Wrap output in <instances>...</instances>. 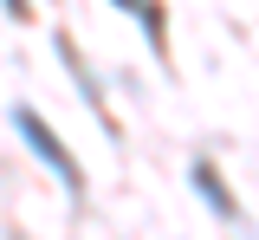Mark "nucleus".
<instances>
[{
  "instance_id": "f257e3e1",
  "label": "nucleus",
  "mask_w": 259,
  "mask_h": 240,
  "mask_svg": "<svg viewBox=\"0 0 259 240\" xmlns=\"http://www.w3.org/2000/svg\"><path fill=\"white\" fill-rule=\"evenodd\" d=\"M13 124H20V137H26L32 149H39V163H46V169L59 175L65 188H78V163H71V156H65V143L52 137V130H46V117H39V110H26V104H20V110H13Z\"/></svg>"
},
{
  "instance_id": "f03ea898",
  "label": "nucleus",
  "mask_w": 259,
  "mask_h": 240,
  "mask_svg": "<svg viewBox=\"0 0 259 240\" xmlns=\"http://www.w3.org/2000/svg\"><path fill=\"white\" fill-rule=\"evenodd\" d=\"M194 182H201V195H207V202L221 208V214H233V202H227V195H221V182H214V175H207V169H194Z\"/></svg>"
},
{
  "instance_id": "7ed1b4c3",
  "label": "nucleus",
  "mask_w": 259,
  "mask_h": 240,
  "mask_svg": "<svg viewBox=\"0 0 259 240\" xmlns=\"http://www.w3.org/2000/svg\"><path fill=\"white\" fill-rule=\"evenodd\" d=\"M7 13H26V0H7Z\"/></svg>"
},
{
  "instance_id": "20e7f679",
  "label": "nucleus",
  "mask_w": 259,
  "mask_h": 240,
  "mask_svg": "<svg viewBox=\"0 0 259 240\" xmlns=\"http://www.w3.org/2000/svg\"><path fill=\"white\" fill-rule=\"evenodd\" d=\"M117 7H136V0H117Z\"/></svg>"
}]
</instances>
